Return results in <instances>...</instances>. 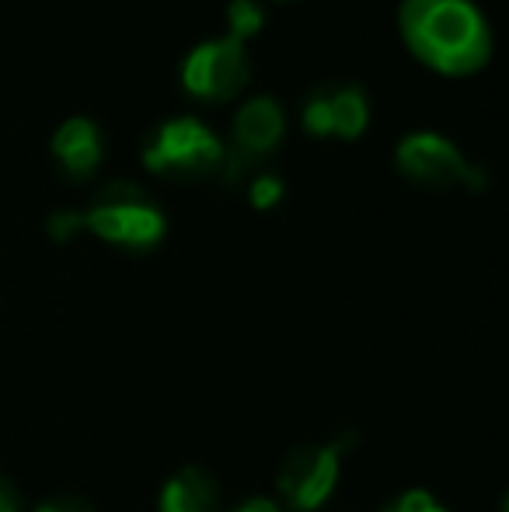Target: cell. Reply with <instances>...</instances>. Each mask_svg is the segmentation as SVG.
I'll return each mask as SVG.
<instances>
[{
  "label": "cell",
  "mask_w": 509,
  "mask_h": 512,
  "mask_svg": "<svg viewBox=\"0 0 509 512\" xmlns=\"http://www.w3.org/2000/svg\"><path fill=\"white\" fill-rule=\"evenodd\" d=\"M224 161V143L210 126H203L192 115L171 119L157 129V136L143 150V164L154 175H175V178H196L210 175Z\"/></svg>",
  "instance_id": "cell-2"
},
{
  "label": "cell",
  "mask_w": 509,
  "mask_h": 512,
  "mask_svg": "<svg viewBox=\"0 0 509 512\" xmlns=\"http://www.w3.org/2000/svg\"><path fill=\"white\" fill-rule=\"evenodd\" d=\"M384 512H447V509L436 506L433 495H426V492H408L405 499H398L391 509H384Z\"/></svg>",
  "instance_id": "cell-13"
},
{
  "label": "cell",
  "mask_w": 509,
  "mask_h": 512,
  "mask_svg": "<svg viewBox=\"0 0 509 512\" xmlns=\"http://www.w3.org/2000/svg\"><path fill=\"white\" fill-rule=\"evenodd\" d=\"M238 512H279V509H276V502H269V499H252V502H245Z\"/></svg>",
  "instance_id": "cell-16"
},
{
  "label": "cell",
  "mask_w": 509,
  "mask_h": 512,
  "mask_svg": "<svg viewBox=\"0 0 509 512\" xmlns=\"http://www.w3.org/2000/svg\"><path fill=\"white\" fill-rule=\"evenodd\" d=\"M102 133L91 119H67L53 133V157L70 171L74 178H84L102 164Z\"/></svg>",
  "instance_id": "cell-8"
},
{
  "label": "cell",
  "mask_w": 509,
  "mask_h": 512,
  "mask_svg": "<svg viewBox=\"0 0 509 512\" xmlns=\"http://www.w3.org/2000/svg\"><path fill=\"white\" fill-rule=\"evenodd\" d=\"M394 161H398L401 175L426 189H454V185L482 189V175L440 133H408L394 150Z\"/></svg>",
  "instance_id": "cell-4"
},
{
  "label": "cell",
  "mask_w": 509,
  "mask_h": 512,
  "mask_svg": "<svg viewBox=\"0 0 509 512\" xmlns=\"http://www.w3.org/2000/svg\"><path fill=\"white\" fill-rule=\"evenodd\" d=\"M217 506V481L199 467L175 474L161 492V512H213Z\"/></svg>",
  "instance_id": "cell-10"
},
{
  "label": "cell",
  "mask_w": 509,
  "mask_h": 512,
  "mask_svg": "<svg viewBox=\"0 0 509 512\" xmlns=\"http://www.w3.org/2000/svg\"><path fill=\"white\" fill-rule=\"evenodd\" d=\"M248 199H252L255 209H272L283 199V182L276 175H258L252 189H248Z\"/></svg>",
  "instance_id": "cell-12"
},
{
  "label": "cell",
  "mask_w": 509,
  "mask_h": 512,
  "mask_svg": "<svg viewBox=\"0 0 509 512\" xmlns=\"http://www.w3.org/2000/svg\"><path fill=\"white\" fill-rule=\"evenodd\" d=\"M286 115L272 98H252L238 108L234 115V140L245 154H269L279 140H283Z\"/></svg>",
  "instance_id": "cell-9"
},
{
  "label": "cell",
  "mask_w": 509,
  "mask_h": 512,
  "mask_svg": "<svg viewBox=\"0 0 509 512\" xmlns=\"http://www.w3.org/2000/svg\"><path fill=\"white\" fill-rule=\"evenodd\" d=\"M81 230H91L95 237L109 244H126V248H154L164 237V216L161 209L143 203L136 192L123 199H105L91 206L88 213L77 216Z\"/></svg>",
  "instance_id": "cell-5"
},
{
  "label": "cell",
  "mask_w": 509,
  "mask_h": 512,
  "mask_svg": "<svg viewBox=\"0 0 509 512\" xmlns=\"http://www.w3.org/2000/svg\"><path fill=\"white\" fill-rule=\"evenodd\" d=\"M342 467V443L332 446H307L286 457L283 471H279V492L286 495L297 512H314L325 506L328 495L335 492Z\"/></svg>",
  "instance_id": "cell-6"
},
{
  "label": "cell",
  "mask_w": 509,
  "mask_h": 512,
  "mask_svg": "<svg viewBox=\"0 0 509 512\" xmlns=\"http://www.w3.org/2000/svg\"><path fill=\"white\" fill-rule=\"evenodd\" d=\"M262 25H265V14L255 0H231V7H227V35L248 42L252 35L262 32Z\"/></svg>",
  "instance_id": "cell-11"
},
{
  "label": "cell",
  "mask_w": 509,
  "mask_h": 512,
  "mask_svg": "<svg viewBox=\"0 0 509 512\" xmlns=\"http://www.w3.org/2000/svg\"><path fill=\"white\" fill-rule=\"evenodd\" d=\"M39 512H91V506L77 499H53V502H46V506H39Z\"/></svg>",
  "instance_id": "cell-14"
},
{
  "label": "cell",
  "mask_w": 509,
  "mask_h": 512,
  "mask_svg": "<svg viewBox=\"0 0 509 512\" xmlns=\"http://www.w3.org/2000/svg\"><path fill=\"white\" fill-rule=\"evenodd\" d=\"M0 512H18V499H14V492L4 481H0Z\"/></svg>",
  "instance_id": "cell-15"
},
{
  "label": "cell",
  "mask_w": 509,
  "mask_h": 512,
  "mask_svg": "<svg viewBox=\"0 0 509 512\" xmlns=\"http://www.w3.org/2000/svg\"><path fill=\"white\" fill-rule=\"evenodd\" d=\"M398 28L415 60L443 77H471L492 56L489 21L471 0H401Z\"/></svg>",
  "instance_id": "cell-1"
},
{
  "label": "cell",
  "mask_w": 509,
  "mask_h": 512,
  "mask_svg": "<svg viewBox=\"0 0 509 512\" xmlns=\"http://www.w3.org/2000/svg\"><path fill=\"white\" fill-rule=\"evenodd\" d=\"M248 77H252V60H248L245 42L234 35L203 42L182 63V88L192 98H206V102L234 98L248 84Z\"/></svg>",
  "instance_id": "cell-3"
},
{
  "label": "cell",
  "mask_w": 509,
  "mask_h": 512,
  "mask_svg": "<svg viewBox=\"0 0 509 512\" xmlns=\"http://www.w3.org/2000/svg\"><path fill=\"white\" fill-rule=\"evenodd\" d=\"M370 126V105L363 91L339 88L328 95H314L304 105V129L318 140L339 136V140H360Z\"/></svg>",
  "instance_id": "cell-7"
}]
</instances>
